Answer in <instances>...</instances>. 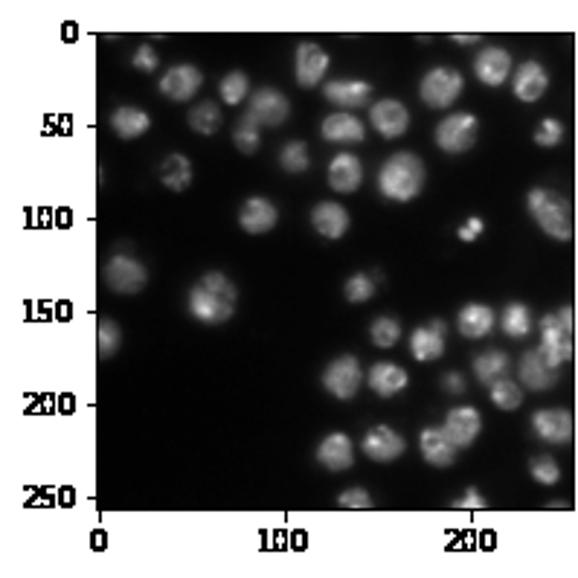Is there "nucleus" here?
Wrapping results in <instances>:
<instances>
[{"mask_svg": "<svg viewBox=\"0 0 578 578\" xmlns=\"http://www.w3.org/2000/svg\"><path fill=\"white\" fill-rule=\"evenodd\" d=\"M239 303V288L224 274H207L189 291V314L207 326L227 323Z\"/></svg>", "mask_w": 578, "mask_h": 578, "instance_id": "f257e3e1", "label": "nucleus"}, {"mask_svg": "<svg viewBox=\"0 0 578 578\" xmlns=\"http://www.w3.org/2000/svg\"><path fill=\"white\" fill-rule=\"evenodd\" d=\"M425 163L410 152H396L378 172V189L390 201H413L425 189Z\"/></svg>", "mask_w": 578, "mask_h": 578, "instance_id": "f03ea898", "label": "nucleus"}, {"mask_svg": "<svg viewBox=\"0 0 578 578\" xmlns=\"http://www.w3.org/2000/svg\"><path fill=\"white\" fill-rule=\"evenodd\" d=\"M526 210L535 218V224L558 242H570L576 233L573 224V207L552 189H532L526 195Z\"/></svg>", "mask_w": 578, "mask_h": 578, "instance_id": "7ed1b4c3", "label": "nucleus"}, {"mask_svg": "<svg viewBox=\"0 0 578 578\" xmlns=\"http://www.w3.org/2000/svg\"><path fill=\"white\" fill-rule=\"evenodd\" d=\"M541 352L555 366L573 361V308L564 305L541 320Z\"/></svg>", "mask_w": 578, "mask_h": 578, "instance_id": "20e7f679", "label": "nucleus"}, {"mask_svg": "<svg viewBox=\"0 0 578 578\" xmlns=\"http://www.w3.org/2000/svg\"><path fill=\"white\" fill-rule=\"evenodd\" d=\"M477 128H480V122H477L474 114L457 111V114H451V117H445V120L439 122V128H436V146L448 154L468 152V149L474 146V140H477Z\"/></svg>", "mask_w": 578, "mask_h": 578, "instance_id": "39448f33", "label": "nucleus"}, {"mask_svg": "<svg viewBox=\"0 0 578 578\" xmlns=\"http://www.w3.org/2000/svg\"><path fill=\"white\" fill-rule=\"evenodd\" d=\"M462 76L454 67H433L422 79L419 96L425 99L430 108H448L457 102V96L462 93Z\"/></svg>", "mask_w": 578, "mask_h": 578, "instance_id": "423d86ee", "label": "nucleus"}, {"mask_svg": "<svg viewBox=\"0 0 578 578\" xmlns=\"http://www.w3.org/2000/svg\"><path fill=\"white\" fill-rule=\"evenodd\" d=\"M323 387H326L329 396L340 398V401H349V398L358 396V390H361V364H358V358L343 355V358L332 361L323 372Z\"/></svg>", "mask_w": 578, "mask_h": 578, "instance_id": "0eeeda50", "label": "nucleus"}, {"mask_svg": "<svg viewBox=\"0 0 578 578\" xmlns=\"http://www.w3.org/2000/svg\"><path fill=\"white\" fill-rule=\"evenodd\" d=\"M105 282H108V288L117 291V294H140V291L146 288V282H149V271H146L137 259L122 256L120 253V256H114V259L108 262Z\"/></svg>", "mask_w": 578, "mask_h": 578, "instance_id": "6e6552de", "label": "nucleus"}, {"mask_svg": "<svg viewBox=\"0 0 578 578\" xmlns=\"http://www.w3.org/2000/svg\"><path fill=\"white\" fill-rule=\"evenodd\" d=\"M291 114V102L276 91V88H259L247 102V117L256 125H282Z\"/></svg>", "mask_w": 578, "mask_h": 578, "instance_id": "1a4fd4ad", "label": "nucleus"}, {"mask_svg": "<svg viewBox=\"0 0 578 578\" xmlns=\"http://www.w3.org/2000/svg\"><path fill=\"white\" fill-rule=\"evenodd\" d=\"M445 332H448V326L442 320H430L427 326H419L410 335V355H413V361H419V364L439 361L445 355Z\"/></svg>", "mask_w": 578, "mask_h": 578, "instance_id": "9d476101", "label": "nucleus"}, {"mask_svg": "<svg viewBox=\"0 0 578 578\" xmlns=\"http://www.w3.org/2000/svg\"><path fill=\"white\" fill-rule=\"evenodd\" d=\"M326 70H329L326 50H323L320 44H314V41H303V44L297 47V59H294V76H297V82H300L303 88H314V85L323 82Z\"/></svg>", "mask_w": 578, "mask_h": 578, "instance_id": "9b49d317", "label": "nucleus"}, {"mask_svg": "<svg viewBox=\"0 0 578 578\" xmlns=\"http://www.w3.org/2000/svg\"><path fill=\"white\" fill-rule=\"evenodd\" d=\"M201 82H204V76L195 64H175L160 79V93L175 99V102H189L195 93L201 91Z\"/></svg>", "mask_w": 578, "mask_h": 578, "instance_id": "f8f14e48", "label": "nucleus"}, {"mask_svg": "<svg viewBox=\"0 0 578 578\" xmlns=\"http://www.w3.org/2000/svg\"><path fill=\"white\" fill-rule=\"evenodd\" d=\"M369 122H372V128L384 137V140H396L401 137L404 131H407V125H410V114H407V108L396 102V99H381V102H375L372 108H369Z\"/></svg>", "mask_w": 578, "mask_h": 578, "instance_id": "ddd939ff", "label": "nucleus"}, {"mask_svg": "<svg viewBox=\"0 0 578 578\" xmlns=\"http://www.w3.org/2000/svg\"><path fill=\"white\" fill-rule=\"evenodd\" d=\"M558 369H561V366L552 364L541 349H529V352L520 358V381H523L529 390L541 393V390L555 387V381H558Z\"/></svg>", "mask_w": 578, "mask_h": 578, "instance_id": "4468645a", "label": "nucleus"}, {"mask_svg": "<svg viewBox=\"0 0 578 578\" xmlns=\"http://www.w3.org/2000/svg\"><path fill=\"white\" fill-rule=\"evenodd\" d=\"M532 430L547 445H567L573 439V413H567V410H538L532 416Z\"/></svg>", "mask_w": 578, "mask_h": 578, "instance_id": "2eb2a0df", "label": "nucleus"}, {"mask_svg": "<svg viewBox=\"0 0 578 578\" xmlns=\"http://www.w3.org/2000/svg\"><path fill=\"white\" fill-rule=\"evenodd\" d=\"M361 451L372 462H393V459L404 454V439L398 436L393 427H372V430H366V436L361 439Z\"/></svg>", "mask_w": 578, "mask_h": 578, "instance_id": "dca6fc26", "label": "nucleus"}, {"mask_svg": "<svg viewBox=\"0 0 578 578\" xmlns=\"http://www.w3.org/2000/svg\"><path fill=\"white\" fill-rule=\"evenodd\" d=\"M419 448H422L427 465H433V468H448L457 459V445L451 442L445 427H425L419 433Z\"/></svg>", "mask_w": 578, "mask_h": 578, "instance_id": "f3484780", "label": "nucleus"}, {"mask_svg": "<svg viewBox=\"0 0 578 578\" xmlns=\"http://www.w3.org/2000/svg\"><path fill=\"white\" fill-rule=\"evenodd\" d=\"M474 73L488 88H500L512 73V56L500 47H486L474 61Z\"/></svg>", "mask_w": 578, "mask_h": 578, "instance_id": "a211bd4d", "label": "nucleus"}, {"mask_svg": "<svg viewBox=\"0 0 578 578\" xmlns=\"http://www.w3.org/2000/svg\"><path fill=\"white\" fill-rule=\"evenodd\" d=\"M480 430H483V416H480L474 407H457V410H451L448 419H445V433L451 436V442H454L457 448L474 445V439L480 436Z\"/></svg>", "mask_w": 578, "mask_h": 578, "instance_id": "6ab92c4d", "label": "nucleus"}, {"mask_svg": "<svg viewBox=\"0 0 578 578\" xmlns=\"http://www.w3.org/2000/svg\"><path fill=\"white\" fill-rule=\"evenodd\" d=\"M239 221H242L244 233L250 236H262V233H271L279 221V213L276 207L268 201V198H247L239 213Z\"/></svg>", "mask_w": 578, "mask_h": 578, "instance_id": "aec40b11", "label": "nucleus"}, {"mask_svg": "<svg viewBox=\"0 0 578 578\" xmlns=\"http://www.w3.org/2000/svg\"><path fill=\"white\" fill-rule=\"evenodd\" d=\"M549 88L547 70L538 64V61H523L515 73V82H512V91L520 102H538Z\"/></svg>", "mask_w": 578, "mask_h": 578, "instance_id": "412c9836", "label": "nucleus"}, {"mask_svg": "<svg viewBox=\"0 0 578 578\" xmlns=\"http://www.w3.org/2000/svg\"><path fill=\"white\" fill-rule=\"evenodd\" d=\"M317 462L329 471H346L355 462V445L346 433H329L320 448H317Z\"/></svg>", "mask_w": 578, "mask_h": 578, "instance_id": "4be33fe9", "label": "nucleus"}, {"mask_svg": "<svg viewBox=\"0 0 578 578\" xmlns=\"http://www.w3.org/2000/svg\"><path fill=\"white\" fill-rule=\"evenodd\" d=\"M326 99L335 102L340 108H361V105H369L372 99V85L369 82H361V79H337V82H326Z\"/></svg>", "mask_w": 578, "mask_h": 578, "instance_id": "5701e85b", "label": "nucleus"}, {"mask_svg": "<svg viewBox=\"0 0 578 578\" xmlns=\"http://www.w3.org/2000/svg\"><path fill=\"white\" fill-rule=\"evenodd\" d=\"M364 183V166L355 154H337L329 163V186L335 192H355Z\"/></svg>", "mask_w": 578, "mask_h": 578, "instance_id": "b1692460", "label": "nucleus"}, {"mask_svg": "<svg viewBox=\"0 0 578 578\" xmlns=\"http://www.w3.org/2000/svg\"><path fill=\"white\" fill-rule=\"evenodd\" d=\"M320 134H323V140H329V143H346V146H352V143H361V140H364L366 131L358 117H352L349 111H340V114H332V117L323 120Z\"/></svg>", "mask_w": 578, "mask_h": 578, "instance_id": "393cba45", "label": "nucleus"}, {"mask_svg": "<svg viewBox=\"0 0 578 578\" xmlns=\"http://www.w3.org/2000/svg\"><path fill=\"white\" fill-rule=\"evenodd\" d=\"M497 326V314L483 303H471L465 305L462 311L457 314V329L462 337H471V340H477V337H486L491 329Z\"/></svg>", "mask_w": 578, "mask_h": 578, "instance_id": "a878e982", "label": "nucleus"}, {"mask_svg": "<svg viewBox=\"0 0 578 578\" xmlns=\"http://www.w3.org/2000/svg\"><path fill=\"white\" fill-rule=\"evenodd\" d=\"M366 384L375 396L393 398L407 387V372L396 364H375L366 375Z\"/></svg>", "mask_w": 578, "mask_h": 578, "instance_id": "bb28decb", "label": "nucleus"}, {"mask_svg": "<svg viewBox=\"0 0 578 578\" xmlns=\"http://www.w3.org/2000/svg\"><path fill=\"white\" fill-rule=\"evenodd\" d=\"M311 224H314V230H317L320 236H326V239H340V236L349 230V213H346L340 204H335V201H323V204L314 207Z\"/></svg>", "mask_w": 578, "mask_h": 578, "instance_id": "cd10ccee", "label": "nucleus"}, {"mask_svg": "<svg viewBox=\"0 0 578 578\" xmlns=\"http://www.w3.org/2000/svg\"><path fill=\"white\" fill-rule=\"evenodd\" d=\"M111 128H114V134H117L120 140H137V137H143V134L152 128V120H149L146 111L131 108V105H122V108H117V111L111 114Z\"/></svg>", "mask_w": 578, "mask_h": 578, "instance_id": "c85d7f7f", "label": "nucleus"}, {"mask_svg": "<svg viewBox=\"0 0 578 578\" xmlns=\"http://www.w3.org/2000/svg\"><path fill=\"white\" fill-rule=\"evenodd\" d=\"M192 163H189V157H183V154H169L163 163H160V181L166 189H172V192H183L189 183H192Z\"/></svg>", "mask_w": 578, "mask_h": 578, "instance_id": "c756f323", "label": "nucleus"}, {"mask_svg": "<svg viewBox=\"0 0 578 578\" xmlns=\"http://www.w3.org/2000/svg\"><path fill=\"white\" fill-rule=\"evenodd\" d=\"M506 372H509V355L506 352L491 349V352H483L480 358H474V375H477V381H483L488 387L497 384Z\"/></svg>", "mask_w": 578, "mask_h": 578, "instance_id": "7c9ffc66", "label": "nucleus"}, {"mask_svg": "<svg viewBox=\"0 0 578 578\" xmlns=\"http://www.w3.org/2000/svg\"><path fill=\"white\" fill-rule=\"evenodd\" d=\"M500 329L509 337H518V340L529 337V332H532V311L523 303H509L500 314Z\"/></svg>", "mask_w": 578, "mask_h": 578, "instance_id": "2f4dec72", "label": "nucleus"}, {"mask_svg": "<svg viewBox=\"0 0 578 578\" xmlns=\"http://www.w3.org/2000/svg\"><path fill=\"white\" fill-rule=\"evenodd\" d=\"M189 125H192V131H198V134H204V137L215 134L218 125H221V111H218V105H213V102L195 105V108L189 111Z\"/></svg>", "mask_w": 578, "mask_h": 578, "instance_id": "473e14b6", "label": "nucleus"}, {"mask_svg": "<svg viewBox=\"0 0 578 578\" xmlns=\"http://www.w3.org/2000/svg\"><path fill=\"white\" fill-rule=\"evenodd\" d=\"M488 396L494 401V407H500V410H506V413L518 410L520 401H523V393H520L518 384H512V381H506V378H500L497 384H491V387H488Z\"/></svg>", "mask_w": 578, "mask_h": 578, "instance_id": "72a5a7b5", "label": "nucleus"}, {"mask_svg": "<svg viewBox=\"0 0 578 578\" xmlns=\"http://www.w3.org/2000/svg\"><path fill=\"white\" fill-rule=\"evenodd\" d=\"M233 143L239 146V152L242 154L259 152V143H262V131H259V125L250 120L247 114H244L242 120L236 122V128H233Z\"/></svg>", "mask_w": 578, "mask_h": 578, "instance_id": "f704fd0d", "label": "nucleus"}, {"mask_svg": "<svg viewBox=\"0 0 578 578\" xmlns=\"http://www.w3.org/2000/svg\"><path fill=\"white\" fill-rule=\"evenodd\" d=\"M369 337L378 349H393L401 337V323L393 317H378L372 326H369Z\"/></svg>", "mask_w": 578, "mask_h": 578, "instance_id": "c9c22d12", "label": "nucleus"}, {"mask_svg": "<svg viewBox=\"0 0 578 578\" xmlns=\"http://www.w3.org/2000/svg\"><path fill=\"white\" fill-rule=\"evenodd\" d=\"M279 166L285 169V172H294V175H303L305 169L311 166V157H308V146L300 143V140H294V143H288L282 152H279Z\"/></svg>", "mask_w": 578, "mask_h": 578, "instance_id": "e433bc0d", "label": "nucleus"}, {"mask_svg": "<svg viewBox=\"0 0 578 578\" xmlns=\"http://www.w3.org/2000/svg\"><path fill=\"white\" fill-rule=\"evenodd\" d=\"M96 343H99V355L102 358H111L117 355L122 343V332L120 326L114 320H99V329H96Z\"/></svg>", "mask_w": 578, "mask_h": 578, "instance_id": "4c0bfd02", "label": "nucleus"}, {"mask_svg": "<svg viewBox=\"0 0 578 578\" xmlns=\"http://www.w3.org/2000/svg\"><path fill=\"white\" fill-rule=\"evenodd\" d=\"M378 276L381 274H355L349 276V282H346V300L349 303H366L372 294H375V282H378Z\"/></svg>", "mask_w": 578, "mask_h": 578, "instance_id": "58836bf2", "label": "nucleus"}, {"mask_svg": "<svg viewBox=\"0 0 578 578\" xmlns=\"http://www.w3.org/2000/svg\"><path fill=\"white\" fill-rule=\"evenodd\" d=\"M247 88H250V82H247V76L239 73V70H233V73H227L224 79H221V99L227 102V105H239L244 96H247Z\"/></svg>", "mask_w": 578, "mask_h": 578, "instance_id": "ea45409f", "label": "nucleus"}, {"mask_svg": "<svg viewBox=\"0 0 578 578\" xmlns=\"http://www.w3.org/2000/svg\"><path fill=\"white\" fill-rule=\"evenodd\" d=\"M529 474H532V480L541 483V486H555V483L561 480V468H558V462L552 457L532 459V462H529Z\"/></svg>", "mask_w": 578, "mask_h": 578, "instance_id": "a19ab883", "label": "nucleus"}, {"mask_svg": "<svg viewBox=\"0 0 578 578\" xmlns=\"http://www.w3.org/2000/svg\"><path fill=\"white\" fill-rule=\"evenodd\" d=\"M561 140H564V125L558 120H544L538 125V131H535V143L544 146V149L561 146Z\"/></svg>", "mask_w": 578, "mask_h": 578, "instance_id": "79ce46f5", "label": "nucleus"}, {"mask_svg": "<svg viewBox=\"0 0 578 578\" xmlns=\"http://www.w3.org/2000/svg\"><path fill=\"white\" fill-rule=\"evenodd\" d=\"M337 506L340 509H372V497L364 488H349L337 497Z\"/></svg>", "mask_w": 578, "mask_h": 578, "instance_id": "37998d69", "label": "nucleus"}, {"mask_svg": "<svg viewBox=\"0 0 578 578\" xmlns=\"http://www.w3.org/2000/svg\"><path fill=\"white\" fill-rule=\"evenodd\" d=\"M131 64L137 67V70H143V73H152V70H157V64H160V59H157V53H154L149 44H143L137 53H134V59H131Z\"/></svg>", "mask_w": 578, "mask_h": 578, "instance_id": "c03bdc74", "label": "nucleus"}, {"mask_svg": "<svg viewBox=\"0 0 578 578\" xmlns=\"http://www.w3.org/2000/svg\"><path fill=\"white\" fill-rule=\"evenodd\" d=\"M480 233H483V221L480 218H468L457 230V236L462 242H474V239H480Z\"/></svg>", "mask_w": 578, "mask_h": 578, "instance_id": "a18cd8bd", "label": "nucleus"}, {"mask_svg": "<svg viewBox=\"0 0 578 578\" xmlns=\"http://www.w3.org/2000/svg\"><path fill=\"white\" fill-rule=\"evenodd\" d=\"M442 384H445V390H448V393H454V396L465 393V381H462V375H459V372H448V375L442 378Z\"/></svg>", "mask_w": 578, "mask_h": 578, "instance_id": "49530a36", "label": "nucleus"}, {"mask_svg": "<svg viewBox=\"0 0 578 578\" xmlns=\"http://www.w3.org/2000/svg\"><path fill=\"white\" fill-rule=\"evenodd\" d=\"M459 506H462V509H486V500H483L477 491H468V494L459 500Z\"/></svg>", "mask_w": 578, "mask_h": 578, "instance_id": "de8ad7c7", "label": "nucleus"}, {"mask_svg": "<svg viewBox=\"0 0 578 578\" xmlns=\"http://www.w3.org/2000/svg\"><path fill=\"white\" fill-rule=\"evenodd\" d=\"M451 41H457V44H477L480 35H451Z\"/></svg>", "mask_w": 578, "mask_h": 578, "instance_id": "09e8293b", "label": "nucleus"}]
</instances>
